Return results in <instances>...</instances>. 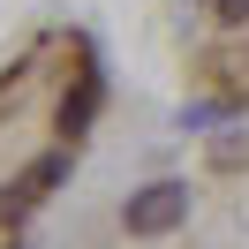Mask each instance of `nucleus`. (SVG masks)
Masks as SVG:
<instances>
[{"instance_id": "1", "label": "nucleus", "mask_w": 249, "mask_h": 249, "mask_svg": "<svg viewBox=\"0 0 249 249\" xmlns=\"http://www.w3.org/2000/svg\"><path fill=\"white\" fill-rule=\"evenodd\" d=\"M189 219V181H143L136 196L121 204V227L136 234V242H151V234H174Z\"/></svg>"}, {"instance_id": "2", "label": "nucleus", "mask_w": 249, "mask_h": 249, "mask_svg": "<svg viewBox=\"0 0 249 249\" xmlns=\"http://www.w3.org/2000/svg\"><path fill=\"white\" fill-rule=\"evenodd\" d=\"M91 106H98V76H83L76 91L61 98V136H83V128H91Z\"/></svg>"}, {"instance_id": "3", "label": "nucleus", "mask_w": 249, "mask_h": 249, "mask_svg": "<svg viewBox=\"0 0 249 249\" xmlns=\"http://www.w3.org/2000/svg\"><path fill=\"white\" fill-rule=\"evenodd\" d=\"M61 174H68V151H53V159H38V166L23 174V196H16V212H23V204H31V196H46V189L61 181Z\"/></svg>"}, {"instance_id": "4", "label": "nucleus", "mask_w": 249, "mask_h": 249, "mask_svg": "<svg viewBox=\"0 0 249 249\" xmlns=\"http://www.w3.org/2000/svg\"><path fill=\"white\" fill-rule=\"evenodd\" d=\"M212 16L219 23H249V0H212Z\"/></svg>"}]
</instances>
